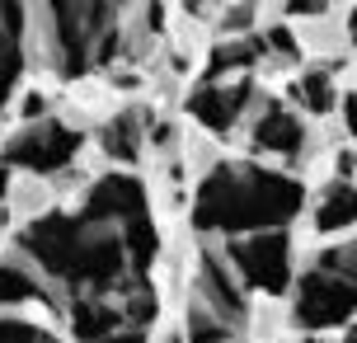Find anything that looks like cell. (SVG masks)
I'll return each mask as SVG.
<instances>
[{
	"label": "cell",
	"mask_w": 357,
	"mask_h": 343,
	"mask_svg": "<svg viewBox=\"0 0 357 343\" xmlns=\"http://www.w3.org/2000/svg\"><path fill=\"white\" fill-rule=\"evenodd\" d=\"M357 310V282H339L329 273H310L301 282V301H296V315L301 325L320 329V325H339Z\"/></svg>",
	"instance_id": "cell-1"
},
{
	"label": "cell",
	"mask_w": 357,
	"mask_h": 343,
	"mask_svg": "<svg viewBox=\"0 0 357 343\" xmlns=\"http://www.w3.org/2000/svg\"><path fill=\"white\" fill-rule=\"evenodd\" d=\"M75 146H80V137H75L71 127H61V123H43L33 127V132H24L15 146H10V160L19 165H29V169H61V165L75 155Z\"/></svg>",
	"instance_id": "cell-2"
},
{
	"label": "cell",
	"mask_w": 357,
	"mask_h": 343,
	"mask_svg": "<svg viewBox=\"0 0 357 343\" xmlns=\"http://www.w3.org/2000/svg\"><path fill=\"white\" fill-rule=\"evenodd\" d=\"M24 245L47 264L52 273H71L80 268V231H75V221H61V217H47V221H38L33 231L24 235Z\"/></svg>",
	"instance_id": "cell-3"
},
{
	"label": "cell",
	"mask_w": 357,
	"mask_h": 343,
	"mask_svg": "<svg viewBox=\"0 0 357 343\" xmlns=\"http://www.w3.org/2000/svg\"><path fill=\"white\" fill-rule=\"evenodd\" d=\"M235 264L245 268L254 287L264 291H282L287 287V240L282 235H259V240H245V245H235Z\"/></svg>",
	"instance_id": "cell-4"
},
{
	"label": "cell",
	"mask_w": 357,
	"mask_h": 343,
	"mask_svg": "<svg viewBox=\"0 0 357 343\" xmlns=\"http://www.w3.org/2000/svg\"><path fill=\"white\" fill-rule=\"evenodd\" d=\"M142 183L137 179H104L99 183V193L89 198L85 207V221H99V217H127V221H137L142 217Z\"/></svg>",
	"instance_id": "cell-5"
},
{
	"label": "cell",
	"mask_w": 357,
	"mask_h": 343,
	"mask_svg": "<svg viewBox=\"0 0 357 343\" xmlns=\"http://www.w3.org/2000/svg\"><path fill=\"white\" fill-rule=\"evenodd\" d=\"M245 99H250V85H235V90H197L193 99H188V113H193L197 123L226 132V127L240 118Z\"/></svg>",
	"instance_id": "cell-6"
},
{
	"label": "cell",
	"mask_w": 357,
	"mask_h": 343,
	"mask_svg": "<svg viewBox=\"0 0 357 343\" xmlns=\"http://www.w3.org/2000/svg\"><path fill=\"white\" fill-rule=\"evenodd\" d=\"M254 137H259V146H268V151H287V155H291V151H301V142H305V137H301V123H296L291 113H282V109L268 113Z\"/></svg>",
	"instance_id": "cell-7"
},
{
	"label": "cell",
	"mask_w": 357,
	"mask_h": 343,
	"mask_svg": "<svg viewBox=\"0 0 357 343\" xmlns=\"http://www.w3.org/2000/svg\"><path fill=\"white\" fill-rule=\"evenodd\" d=\"M123 245L118 240H99L94 250H85L80 254V268H75V277H85V282H108L113 273L123 268Z\"/></svg>",
	"instance_id": "cell-8"
},
{
	"label": "cell",
	"mask_w": 357,
	"mask_h": 343,
	"mask_svg": "<svg viewBox=\"0 0 357 343\" xmlns=\"http://www.w3.org/2000/svg\"><path fill=\"white\" fill-rule=\"evenodd\" d=\"M353 221H357V193L348 188V183L329 188V198L320 202L315 226H320V231H343V226H353Z\"/></svg>",
	"instance_id": "cell-9"
},
{
	"label": "cell",
	"mask_w": 357,
	"mask_h": 343,
	"mask_svg": "<svg viewBox=\"0 0 357 343\" xmlns=\"http://www.w3.org/2000/svg\"><path fill=\"white\" fill-rule=\"evenodd\" d=\"M108 329H118V310H104V306H75V334L89 343L108 339Z\"/></svg>",
	"instance_id": "cell-10"
},
{
	"label": "cell",
	"mask_w": 357,
	"mask_h": 343,
	"mask_svg": "<svg viewBox=\"0 0 357 343\" xmlns=\"http://www.w3.org/2000/svg\"><path fill=\"white\" fill-rule=\"evenodd\" d=\"M123 250L132 254V264H137V268H146V264H151V259H155V231H151V221H146V217L127 221Z\"/></svg>",
	"instance_id": "cell-11"
},
{
	"label": "cell",
	"mask_w": 357,
	"mask_h": 343,
	"mask_svg": "<svg viewBox=\"0 0 357 343\" xmlns=\"http://www.w3.org/2000/svg\"><path fill=\"white\" fill-rule=\"evenodd\" d=\"M104 146L108 155H123V160H132L137 155V127H132V118H118V123L104 132Z\"/></svg>",
	"instance_id": "cell-12"
},
{
	"label": "cell",
	"mask_w": 357,
	"mask_h": 343,
	"mask_svg": "<svg viewBox=\"0 0 357 343\" xmlns=\"http://www.w3.org/2000/svg\"><path fill=\"white\" fill-rule=\"evenodd\" d=\"M33 296V277L19 268H0V306L5 301H29Z\"/></svg>",
	"instance_id": "cell-13"
},
{
	"label": "cell",
	"mask_w": 357,
	"mask_h": 343,
	"mask_svg": "<svg viewBox=\"0 0 357 343\" xmlns=\"http://www.w3.org/2000/svg\"><path fill=\"white\" fill-rule=\"evenodd\" d=\"M301 99H305V104H310L315 113L334 109V90H329V80H324L320 71H315V75H305V80H301Z\"/></svg>",
	"instance_id": "cell-14"
},
{
	"label": "cell",
	"mask_w": 357,
	"mask_h": 343,
	"mask_svg": "<svg viewBox=\"0 0 357 343\" xmlns=\"http://www.w3.org/2000/svg\"><path fill=\"white\" fill-rule=\"evenodd\" d=\"M0 343H52V339H43L38 329L19 325V320H0Z\"/></svg>",
	"instance_id": "cell-15"
},
{
	"label": "cell",
	"mask_w": 357,
	"mask_h": 343,
	"mask_svg": "<svg viewBox=\"0 0 357 343\" xmlns=\"http://www.w3.org/2000/svg\"><path fill=\"white\" fill-rule=\"evenodd\" d=\"M207 287H212V296H216V301H221V306L240 310V296H235V291H231V282L221 277V268H216V264H207Z\"/></svg>",
	"instance_id": "cell-16"
},
{
	"label": "cell",
	"mask_w": 357,
	"mask_h": 343,
	"mask_svg": "<svg viewBox=\"0 0 357 343\" xmlns=\"http://www.w3.org/2000/svg\"><path fill=\"white\" fill-rule=\"evenodd\" d=\"M245 61H254V47H221V52L212 56V71H231V66H245Z\"/></svg>",
	"instance_id": "cell-17"
},
{
	"label": "cell",
	"mask_w": 357,
	"mask_h": 343,
	"mask_svg": "<svg viewBox=\"0 0 357 343\" xmlns=\"http://www.w3.org/2000/svg\"><path fill=\"white\" fill-rule=\"evenodd\" d=\"M324 268H339V273H348V282H357V250H329Z\"/></svg>",
	"instance_id": "cell-18"
},
{
	"label": "cell",
	"mask_w": 357,
	"mask_h": 343,
	"mask_svg": "<svg viewBox=\"0 0 357 343\" xmlns=\"http://www.w3.org/2000/svg\"><path fill=\"white\" fill-rule=\"evenodd\" d=\"M99 343H146L137 329H127V334H108V339H99Z\"/></svg>",
	"instance_id": "cell-19"
},
{
	"label": "cell",
	"mask_w": 357,
	"mask_h": 343,
	"mask_svg": "<svg viewBox=\"0 0 357 343\" xmlns=\"http://www.w3.org/2000/svg\"><path fill=\"white\" fill-rule=\"evenodd\" d=\"M24 113H29V118H38V113H43V99H38V94H29V99H24Z\"/></svg>",
	"instance_id": "cell-20"
},
{
	"label": "cell",
	"mask_w": 357,
	"mask_h": 343,
	"mask_svg": "<svg viewBox=\"0 0 357 343\" xmlns=\"http://www.w3.org/2000/svg\"><path fill=\"white\" fill-rule=\"evenodd\" d=\"M343 113H348V127L357 132V99H348V104H343Z\"/></svg>",
	"instance_id": "cell-21"
},
{
	"label": "cell",
	"mask_w": 357,
	"mask_h": 343,
	"mask_svg": "<svg viewBox=\"0 0 357 343\" xmlns=\"http://www.w3.org/2000/svg\"><path fill=\"white\" fill-rule=\"evenodd\" d=\"M5 188H10V174H5V169H0V198H5Z\"/></svg>",
	"instance_id": "cell-22"
},
{
	"label": "cell",
	"mask_w": 357,
	"mask_h": 343,
	"mask_svg": "<svg viewBox=\"0 0 357 343\" xmlns=\"http://www.w3.org/2000/svg\"><path fill=\"white\" fill-rule=\"evenodd\" d=\"M353 43H357V15H353Z\"/></svg>",
	"instance_id": "cell-23"
}]
</instances>
